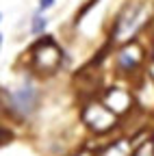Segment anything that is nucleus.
<instances>
[{
  "mask_svg": "<svg viewBox=\"0 0 154 156\" xmlns=\"http://www.w3.org/2000/svg\"><path fill=\"white\" fill-rule=\"evenodd\" d=\"M59 61H61V50L56 48V44L52 41V39L39 41V46H37V50H35V67L50 74V72L56 69Z\"/></svg>",
  "mask_w": 154,
  "mask_h": 156,
  "instance_id": "nucleus-4",
  "label": "nucleus"
},
{
  "mask_svg": "<svg viewBox=\"0 0 154 156\" xmlns=\"http://www.w3.org/2000/svg\"><path fill=\"white\" fill-rule=\"evenodd\" d=\"M143 22H145V7L141 2L126 7V11L117 17V24H115V39L117 41H128L143 26Z\"/></svg>",
  "mask_w": 154,
  "mask_h": 156,
  "instance_id": "nucleus-3",
  "label": "nucleus"
},
{
  "mask_svg": "<svg viewBox=\"0 0 154 156\" xmlns=\"http://www.w3.org/2000/svg\"><path fill=\"white\" fill-rule=\"evenodd\" d=\"M83 122L93 132H109L111 128L117 126V113H113L104 102H89L83 108Z\"/></svg>",
  "mask_w": 154,
  "mask_h": 156,
  "instance_id": "nucleus-2",
  "label": "nucleus"
},
{
  "mask_svg": "<svg viewBox=\"0 0 154 156\" xmlns=\"http://www.w3.org/2000/svg\"><path fill=\"white\" fill-rule=\"evenodd\" d=\"M76 156H91V154H87V152H81V154H76Z\"/></svg>",
  "mask_w": 154,
  "mask_h": 156,
  "instance_id": "nucleus-11",
  "label": "nucleus"
},
{
  "mask_svg": "<svg viewBox=\"0 0 154 156\" xmlns=\"http://www.w3.org/2000/svg\"><path fill=\"white\" fill-rule=\"evenodd\" d=\"M98 156H132V154H130V143H128L126 139H120V141L106 145Z\"/></svg>",
  "mask_w": 154,
  "mask_h": 156,
  "instance_id": "nucleus-7",
  "label": "nucleus"
},
{
  "mask_svg": "<svg viewBox=\"0 0 154 156\" xmlns=\"http://www.w3.org/2000/svg\"><path fill=\"white\" fill-rule=\"evenodd\" d=\"M132 156H154V141L152 143H143L137 147V152H134Z\"/></svg>",
  "mask_w": 154,
  "mask_h": 156,
  "instance_id": "nucleus-9",
  "label": "nucleus"
},
{
  "mask_svg": "<svg viewBox=\"0 0 154 156\" xmlns=\"http://www.w3.org/2000/svg\"><path fill=\"white\" fill-rule=\"evenodd\" d=\"M139 61H141V50H139V46H134V44L124 48L120 52V56H117V65H120L122 72H132L134 67L139 65Z\"/></svg>",
  "mask_w": 154,
  "mask_h": 156,
  "instance_id": "nucleus-6",
  "label": "nucleus"
},
{
  "mask_svg": "<svg viewBox=\"0 0 154 156\" xmlns=\"http://www.w3.org/2000/svg\"><path fill=\"white\" fill-rule=\"evenodd\" d=\"M54 5V0H39V11H46Z\"/></svg>",
  "mask_w": 154,
  "mask_h": 156,
  "instance_id": "nucleus-10",
  "label": "nucleus"
},
{
  "mask_svg": "<svg viewBox=\"0 0 154 156\" xmlns=\"http://www.w3.org/2000/svg\"><path fill=\"white\" fill-rule=\"evenodd\" d=\"M2 98H5L7 108L13 115H17L20 119L30 117L37 111V102H39V93H37V89H35L33 83H22L20 87H15L11 91L5 89L2 91Z\"/></svg>",
  "mask_w": 154,
  "mask_h": 156,
  "instance_id": "nucleus-1",
  "label": "nucleus"
},
{
  "mask_svg": "<svg viewBox=\"0 0 154 156\" xmlns=\"http://www.w3.org/2000/svg\"><path fill=\"white\" fill-rule=\"evenodd\" d=\"M46 26H48V20H46V17H41V15H35V17H33L30 33H33V35H39V33H44V30H46Z\"/></svg>",
  "mask_w": 154,
  "mask_h": 156,
  "instance_id": "nucleus-8",
  "label": "nucleus"
},
{
  "mask_svg": "<svg viewBox=\"0 0 154 156\" xmlns=\"http://www.w3.org/2000/svg\"><path fill=\"white\" fill-rule=\"evenodd\" d=\"M104 104L117 115H124L130 106H132V95L126 91V89H120V87H113L104 93Z\"/></svg>",
  "mask_w": 154,
  "mask_h": 156,
  "instance_id": "nucleus-5",
  "label": "nucleus"
}]
</instances>
